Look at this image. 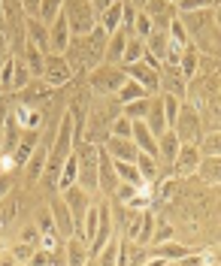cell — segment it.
Instances as JSON below:
<instances>
[{
	"label": "cell",
	"instance_id": "obj_1",
	"mask_svg": "<svg viewBox=\"0 0 221 266\" xmlns=\"http://www.w3.org/2000/svg\"><path fill=\"white\" fill-rule=\"evenodd\" d=\"M12 215H15V200H6V203H0V233H3L6 227H9Z\"/></svg>",
	"mask_w": 221,
	"mask_h": 266
},
{
	"label": "cell",
	"instance_id": "obj_2",
	"mask_svg": "<svg viewBox=\"0 0 221 266\" xmlns=\"http://www.w3.org/2000/svg\"><path fill=\"white\" fill-rule=\"evenodd\" d=\"M112 148L118 151V155H121L124 161H133V158H136V151H133V148H130L127 142H118V139H115V142H112Z\"/></svg>",
	"mask_w": 221,
	"mask_h": 266
},
{
	"label": "cell",
	"instance_id": "obj_3",
	"mask_svg": "<svg viewBox=\"0 0 221 266\" xmlns=\"http://www.w3.org/2000/svg\"><path fill=\"white\" fill-rule=\"evenodd\" d=\"M67 200L73 203V212H76V218H82V197H79V191H73V194H67Z\"/></svg>",
	"mask_w": 221,
	"mask_h": 266
},
{
	"label": "cell",
	"instance_id": "obj_4",
	"mask_svg": "<svg viewBox=\"0 0 221 266\" xmlns=\"http://www.w3.org/2000/svg\"><path fill=\"white\" fill-rule=\"evenodd\" d=\"M79 263H82V248L70 245V266H79Z\"/></svg>",
	"mask_w": 221,
	"mask_h": 266
},
{
	"label": "cell",
	"instance_id": "obj_5",
	"mask_svg": "<svg viewBox=\"0 0 221 266\" xmlns=\"http://www.w3.org/2000/svg\"><path fill=\"white\" fill-rule=\"evenodd\" d=\"M121 49H124V40H115V43H112V49H109V58H118V55H121Z\"/></svg>",
	"mask_w": 221,
	"mask_h": 266
},
{
	"label": "cell",
	"instance_id": "obj_6",
	"mask_svg": "<svg viewBox=\"0 0 221 266\" xmlns=\"http://www.w3.org/2000/svg\"><path fill=\"white\" fill-rule=\"evenodd\" d=\"M206 173H215V176H221V161H212V164L206 167Z\"/></svg>",
	"mask_w": 221,
	"mask_h": 266
},
{
	"label": "cell",
	"instance_id": "obj_7",
	"mask_svg": "<svg viewBox=\"0 0 221 266\" xmlns=\"http://www.w3.org/2000/svg\"><path fill=\"white\" fill-rule=\"evenodd\" d=\"M142 109H145V103H133V106H130V115H139Z\"/></svg>",
	"mask_w": 221,
	"mask_h": 266
}]
</instances>
